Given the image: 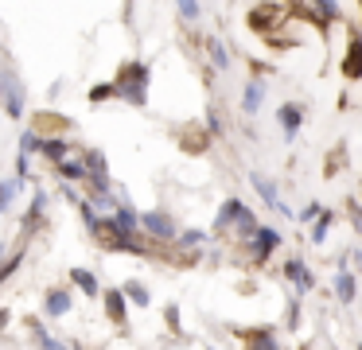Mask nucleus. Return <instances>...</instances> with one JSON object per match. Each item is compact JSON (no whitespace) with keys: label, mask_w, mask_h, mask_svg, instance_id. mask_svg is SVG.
Returning <instances> with one entry per match:
<instances>
[{"label":"nucleus","mask_w":362,"mask_h":350,"mask_svg":"<svg viewBox=\"0 0 362 350\" xmlns=\"http://www.w3.org/2000/svg\"><path fill=\"white\" fill-rule=\"evenodd\" d=\"M257 226H261L257 210H253L245 199L230 194V199H222V202H218V210H214V226H211L206 233H211V241L230 238V241H234V249H242L245 241H250L253 233H257Z\"/></svg>","instance_id":"obj_1"},{"label":"nucleus","mask_w":362,"mask_h":350,"mask_svg":"<svg viewBox=\"0 0 362 350\" xmlns=\"http://www.w3.org/2000/svg\"><path fill=\"white\" fill-rule=\"evenodd\" d=\"M113 82V98L125 101L133 109H144L148 105V90H152V66L144 59H129L121 62V70L110 78Z\"/></svg>","instance_id":"obj_2"},{"label":"nucleus","mask_w":362,"mask_h":350,"mask_svg":"<svg viewBox=\"0 0 362 350\" xmlns=\"http://www.w3.org/2000/svg\"><path fill=\"white\" fill-rule=\"evenodd\" d=\"M141 238L148 241V245H164L172 249V241L180 238V222H175V214L168 206H152V210H141Z\"/></svg>","instance_id":"obj_3"},{"label":"nucleus","mask_w":362,"mask_h":350,"mask_svg":"<svg viewBox=\"0 0 362 350\" xmlns=\"http://www.w3.org/2000/svg\"><path fill=\"white\" fill-rule=\"evenodd\" d=\"M0 117H8V121L28 117V86L12 66H0Z\"/></svg>","instance_id":"obj_4"},{"label":"nucleus","mask_w":362,"mask_h":350,"mask_svg":"<svg viewBox=\"0 0 362 350\" xmlns=\"http://www.w3.org/2000/svg\"><path fill=\"white\" fill-rule=\"evenodd\" d=\"M281 245H284V238H281V230L276 226H269V222H261L257 226V233H253L250 241H245L238 253L245 257V261L253 264V269H269V261H273L276 253H281Z\"/></svg>","instance_id":"obj_5"},{"label":"nucleus","mask_w":362,"mask_h":350,"mask_svg":"<svg viewBox=\"0 0 362 350\" xmlns=\"http://www.w3.org/2000/svg\"><path fill=\"white\" fill-rule=\"evenodd\" d=\"M78 160H82V168H86V187H82V194L86 191H110L113 175H110V160H105L102 148H94V144L78 148Z\"/></svg>","instance_id":"obj_6"},{"label":"nucleus","mask_w":362,"mask_h":350,"mask_svg":"<svg viewBox=\"0 0 362 350\" xmlns=\"http://www.w3.org/2000/svg\"><path fill=\"white\" fill-rule=\"evenodd\" d=\"M250 187L257 191V199L265 202L269 210H276L281 218H296V210L281 199V183H276V179H269L265 171H250Z\"/></svg>","instance_id":"obj_7"},{"label":"nucleus","mask_w":362,"mask_h":350,"mask_svg":"<svg viewBox=\"0 0 362 350\" xmlns=\"http://www.w3.org/2000/svg\"><path fill=\"white\" fill-rule=\"evenodd\" d=\"M281 276L292 284V292H296V296L315 292V284H320V280H315V272H312V264H308L304 257H296V253H288L281 261Z\"/></svg>","instance_id":"obj_8"},{"label":"nucleus","mask_w":362,"mask_h":350,"mask_svg":"<svg viewBox=\"0 0 362 350\" xmlns=\"http://www.w3.org/2000/svg\"><path fill=\"white\" fill-rule=\"evenodd\" d=\"M47 206H51V191L43 183H35V191H32V202H28V210H24V218H20V238H32L35 230H40L43 222H47Z\"/></svg>","instance_id":"obj_9"},{"label":"nucleus","mask_w":362,"mask_h":350,"mask_svg":"<svg viewBox=\"0 0 362 350\" xmlns=\"http://www.w3.org/2000/svg\"><path fill=\"white\" fill-rule=\"evenodd\" d=\"M304 117H308L304 101H281V105H276V129H281V136L288 140V144L300 136V129H304Z\"/></svg>","instance_id":"obj_10"},{"label":"nucleus","mask_w":362,"mask_h":350,"mask_svg":"<svg viewBox=\"0 0 362 350\" xmlns=\"http://www.w3.org/2000/svg\"><path fill=\"white\" fill-rule=\"evenodd\" d=\"M74 152H78V148L71 144L66 132H47V136H40V160L51 163V168H59L63 160H71Z\"/></svg>","instance_id":"obj_11"},{"label":"nucleus","mask_w":362,"mask_h":350,"mask_svg":"<svg viewBox=\"0 0 362 350\" xmlns=\"http://www.w3.org/2000/svg\"><path fill=\"white\" fill-rule=\"evenodd\" d=\"M74 311V292L66 284H51L47 292H43V315L47 319H63Z\"/></svg>","instance_id":"obj_12"},{"label":"nucleus","mask_w":362,"mask_h":350,"mask_svg":"<svg viewBox=\"0 0 362 350\" xmlns=\"http://www.w3.org/2000/svg\"><path fill=\"white\" fill-rule=\"evenodd\" d=\"M346 82H362V31H351L343 47V62H339Z\"/></svg>","instance_id":"obj_13"},{"label":"nucleus","mask_w":362,"mask_h":350,"mask_svg":"<svg viewBox=\"0 0 362 350\" xmlns=\"http://www.w3.org/2000/svg\"><path fill=\"white\" fill-rule=\"evenodd\" d=\"M66 288H71V292H78V296H86V300H102V280H98V272L94 269H82V264H74L71 272H66Z\"/></svg>","instance_id":"obj_14"},{"label":"nucleus","mask_w":362,"mask_h":350,"mask_svg":"<svg viewBox=\"0 0 362 350\" xmlns=\"http://www.w3.org/2000/svg\"><path fill=\"white\" fill-rule=\"evenodd\" d=\"M206 47V62H211L214 74H230V66H234V54H230V43L222 35H206L203 39Z\"/></svg>","instance_id":"obj_15"},{"label":"nucleus","mask_w":362,"mask_h":350,"mask_svg":"<svg viewBox=\"0 0 362 350\" xmlns=\"http://www.w3.org/2000/svg\"><path fill=\"white\" fill-rule=\"evenodd\" d=\"M265 98H269L265 78H250V82L242 86V101H238L242 117H257V113H261V105H265Z\"/></svg>","instance_id":"obj_16"},{"label":"nucleus","mask_w":362,"mask_h":350,"mask_svg":"<svg viewBox=\"0 0 362 350\" xmlns=\"http://www.w3.org/2000/svg\"><path fill=\"white\" fill-rule=\"evenodd\" d=\"M331 292H335L339 308H351V303L358 300V272L335 269V276H331Z\"/></svg>","instance_id":"obj_17"},{"label":"nucleus","mask_w":362,"mask_h":350,"mask_svg":"<svg viewBox=\"0 0 362 350\" xmlns=\"http://www.w3.org/2000/svg\"><path fill=\"white\" fill-rule=\"evenodd\" d=\"M28 331H32V342L35 350H78V342L63 339V334H51L40 319H28Z\"/></svg>","instance_id":"obj_18"},{"label":"nucleus","mask_w":362,"mask_h":350,"mask_svg":"<svg viewBox=\"0 0 362 350\" xmlns=\"http://www.w3.org/2000/svg\"><path fill=\"white\" fill-rule=\"evenodd\" d=\"M245 350H284L281 342V327L265 323V327H250L245 331Z\"/></svg>","instance_id":"obj_19"},{"label":"nucleus","mask_w":362,"mask_h":350,"mask_svg":"<svg viewBox=\"0 0 362 350\" xmlns=\"http://www.w3.org/2000/svg\"><path fill=\"white\" fill-rule=\"evenodd\" d=\"M102 311L113 327L129 323V303H125V296H121V288H102Z\"/></svg>","instance_id":"obj_20"},{"label":"nucleus","mask_w":362,"mask_h":350,"mask_svg":"<svg viewBox=\"0 0 362 350\" xmlns=\"http://www.w3.org/2000/svg\"><path fill=\"white\" fill-rule=\"evenodd\" d=\"M121 296H125L129 311L133 308H152V288L144 284V280H136V276H129L125 284H121Z\"/></svg>","instance_id":"obj_21"},{"label":"nucleus","mask_w":362,"mask_h":350,"mask_svg":"<svg viewBox=\"0 0 362 350\" xmlns=\"http://www.w3.org/2000/svg\"><path fill=\"white\" fill-rule=\"evenodd\" d=\"M55 175H59V183H66V187H86V168H82V160H78V152L71 156V160H63L55 168Z\"/></svg>","instance_id":"obj_22"},{"label":"nucleus","mask_w":362,"mask_h":350,"mask_svg":"<svg viewBox=\"0 0 362 350\" xmlns=\"http://www.w3.org/2000/svg\"><path fill=\"white\" fill-rule=\"evenodd\" d=\"M28 191V183H20L16 175H0V218L16 206V199Z\"/></svg>","instance_id":"obj_23"},{"label":"nucleus","mask_w":362,"mask_h":350,"mask_svg":"<svg viewBox=\"0 0 362 350\" xmlns=\"http://www.w3.org/2000/svg\"><path fill=\"white\" fill-rule=\"evenodd\" d=\"M24 261H28V245H24V241H16V245H12V253L0 261V288L8 284L20 269H24Z\"/></svg>","instance_id":"obj_24"},{"label":"nucleus","mask_w":362,"mask_h":350,"mask_svg":"<svg viewBox=\"0 0 362 350\" xmlns=\"http://www.w3.org/2000/svg\"><path fill=\"white\" fill-rule=\"evenodd\" d=\"M335 218H339L335 210H331V206H323V214L315 218L312 226H308V241H312L315 249H320V245H327V233H331V226H335Z\"/></svg>","instance_id":"obj_25"},{"label":"nucleus","mask_w":362,"mask_h":350,"mask_svg":"<svg viewBox=\"0 0 362 350\" xmlns=\"http://www.w3.org/2000/svg\"><path fill=\"white\" fill-rule=\"evenodd\" d=\"M74 210H78V222H82V230H86V238H94V241H98V233H102V214H98V210L90 206L86 199H82Z\"/></svg>","instance_id":"obj_26"},{"label":"nucleus","mask_w":362,"mask_h":350,"mask_svg":"<svg viewBox=\"0 0 362 350\" xmlns=\"http://www.w3.org/2000/svg\"><path fill=\"white\" fill-rule=\"evenodd\" d=\"M203 12L206 8L199 4V0H180V4H175V20H180L183 28H195V23L203 20Z\"/></svg>","instance_id":"obj_27"},{"label":"nucleus","mask_w":362,"mask_h":350,"mask_svg":"<svg viewBox=\"0 0 362 350\" xmlns=\"http://www.w3.org/2000/svg\"><path fill=\"white\" fill-rule=\"evenodd\" d=\"M16 156H28V160H35V156H40V132H35V129H24V132H20Z\"/></svg>","instance_id":"obj_28"},{"label":"nucleus","mask_w":362,"mask_h":350,"mask_svg":"<svg viewBox=\"0 0 362 350\" xmlns=\"http://www.w3.org/2000/svg\"><path fill=\"white\" fill-rule=\"evenodd\" d=\"M203 129H206V136H214V140H222V136H226V121H222V113H218V109H206Z\"/></svg>","instance_id":"obj_29"},{"label":"nucleus","mask_w":362,"mask_h":350,"mask_svg":"<svg viewBox=\"0 0 362 350\" xmlns=\"http://www.w3.org/2000/svg\"><path fill=\"white\" fill-rule=\"evenodd\" d=\"M300 319H304V300L292 296L288 308H284V327H288V331H300Z\"/></svg>","instance_id":"obj_30"},{"label":"nucleus","mask_w":362,"mask_h":350,"mask_svg":"<svg viewBox=\"0 0 362 350\" xmlns=\"http://www.w3.org/2000/svg\"><path fill=\"white\" fill-rule=\"evenodd\" d=\"M86 101H90V105L113 101V82H94V86H90V93H86Z\"/></svg>","instance_id":"obj_31"},{"label":"nucleus","mask_w":362,"mask_h":350,"mask_svg":"<svg viewBox=\"0 0 362 350\" xmlns=\"http://www.w3.org/2000/svg\"><path fill=\"white\" fill-rule=\"evenodd\" d=\"M323 214V202H308V206L304 210H300V214H296V222L300 226H312L315 222V218H320Z\"/></svg>","instance_id":"obj_32"},{"label":"nucleus","mask_w":362,"mask_h":350,"mask_svg":"<svg viewBox=\"0 0 362 350\" xmlns=\"http://www.w3.org/2000/svg\"><path fill=\"white\" fill-rule=\"evenodd\" d=\"M346 218H351L354 233H362V202L358 199H346Z\"/></svg>","instance_id":"obj_33"},{"label":"nucleus","mask_w":362,"mask_h":350,"mask_svg":"<svg viewBox=\"0 0 362 350\" xmlns=\"http://www.w3.org/2000/svg\"><path fill=\"white\" fill-rule=\"evenodd\" d=\"M164 319H168V327L180 334V308H175V303H168V308H164Z\"/></svg>","instance_id":"obj_34"},{"label":"nucleus","mask_w":362,"mask_h":350,"mask_svg":"<svg viewBox=\"0 0 362 350\" xmlns=\"http://www.w3.org/2000/svg\"><path fill=\"white\" fill-rule=\"evenodd\" d=\"M346 257H351V272H362V249L351 245V249H346Z\"/></svg>","instance_id":"obj_35"},{"label":"nucleus","mask_w":362,"mask_h":350,"mask_svg":"<svg viewBox=\"0 0 362 350\" xmlns=\"http://www.w3.org/2000/svg\"><path fill=\"white\" fill-rule=\"evenodd\" d=\"M12 327V311L8 308H0V339H4V331Z\"/></svg>","instance_id":"obj_36"},{"label":"nucleus","mask_w":362,"mask_h":350,"mask_svg":"<svg viewBox=\"0 0 362 350\" xmlns=\"http://www.w3.org/2000/svg\"><path fill=\"white\" fill-rule=\"evenodd\" d=\"M12 245H16V241H12ZM12 245H8V238L0 241V261H4V257H8V253H12Z\"/></svg>","instance_id":"obj_37"},{"label":"nucleus","mask_w":362,"mask_h":350,"mask_svg":"<svg viewBox=\"0 0 362 350\" xmlns=\"http://www.w3.org/2000/svg\"><path fill=\"white\" fill-rule=\"evenodd\" d=\"M354 350H362V342H358V346H354Z\"/></svg>","instance_id":"obj_38"},{"label":"nucleus","mask_w":362,"mask_h":350,"mask_svg":"<svg viewBox=\"0 0 362 350\" xmlns=\"http://www.w3.org/2000/svg\"><path fill=\"white\" fill-rule=\"evenodd\" d=\"M78 350H82V346H78Z\"/></svg>","instance_id":"obj_39"}]
</instances>
